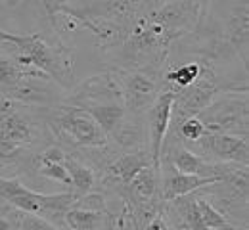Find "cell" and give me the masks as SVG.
Returning <instances> with one entry per match:
<instances>
[{"mask_svg": "<svg viewBox=\"0 0 249 230\" xmlns=\"http://www.w3.org/2000/svg\"><path fill=\"white\" fill-rule=\"evenodd\" d=\"M205 0H163L144 14L123 38L106 50L115 69H163L171 48L192 35L201 19Z\"/></svg>", "mask_w": 249, "mask_h": 230, "instance_id": "obj_1", "label": "cell"}, {"mask_svg": "<svg viewBox=\"0 0 249 230\" xmlns=\"http://www.w3.org/2000/svg\"><path fill=\"white\" fill-rule=\"evenodd\" d=\"M163 0H42L50 19L85 25L106 52L123 35Z\"/></svg>", "mask_w": 249, "mask_h": 230, "instance_id": "obj_2", "label": "cell"}, {"mask_svg": "<svg viewBox=\"0 0 249 230\" xmlns=\"http://www.w3.org/2000/svg\"><path fill=\"white\" fill-rule=\"evenodd\" d=\"M62 102L90 113L94 121L106 132V136L113 140L119 148H140L142 121L130 119L126 115L121 90L111 69L87 79L85 83L75 87L67 96H63Z\"/></svg>", "mask_w": 249, "mask_h": 230, "instance_id": "obj_3", "label": "cell"}, {"mask_svg": "<svg viewBox=\"0 0 249 230\" xmlns=\"http://www.w3.org/2000/svg\"><path fill=\"white\" fill-rule=\"evenodd\" d=\"M50 140L44 107L0 98V173L31 165Z\"/></svg>", "mask_w": 249, "mask_h": 230, "instance_id": "obj_4", "label": "cell"}, {"mask_svg": "<svg viewBox=\"0 0 249 230\" xmlns=\"http://www.w3.org/2000/svg\"><path fill=\"white\" fill-rule=\"evenodd\" d=\"M0 52L21 66L38 69L62 90H71L75 56L56 33L14 35L0 29Z\"/></svg>", "mask_w": 249, "mask_h": 230, "instance_id": "obj_5", "label": "cell"}, {"mask_svg": "<svg viewBox=\"0 0 249 230\" xmlns=\"http://www.w3.org/2000/svg\"><path fill=\"white\" fill-rule=\"evenodd\" d=\"M44 121L52 138L69 148L106 150L109 144V138L102 127L94 121L90 113L81 107L60 102L56 106L44 107Z\"/></svg>", "mask_w": 249, "mask_h": 230, "instance_id": "obj_6", "label": "cell"}, {"mask_svg": "<svg viewBox=\"0 0 249 230\" xmlns=\"http://www.w3.org/2000/svg\"><path fill=\"white\" fill-rule=\"evenodd\" d=\"M56 88L58 85L38 69L21 66L0 52V98L50 107L62 102Z\"/></svg>", "mask_w": 249, "mask_h": 230, "instance_id": "obj_7", "label": "cell"}, {"mask_svg": "<svg viewBox=\"0 0 249 230\" xmlns=\"http://www.w3.org/2000/svg\"><path fill=\"white\" fill-rule=\"evenodd\" d=\"M224 92H248V83L240 85V81H232V79L224 81L217 75L215 64L205 60L203 71L197 81H194L186 88L173 90L175 100L171 111V125L177 129L184 119L203 111L213 100Z\"/></svg>", "mask_w": 249, "mask_h": 230, "instance_id": "obj_8", "label": "cell"}, {"mask_svg": "<svg viewBox=\"0 0 249 230\" xmlns=\"http://www.w3.org/2000/svg\"><path fill=\"white\" fill-rule=\"evenodd\" d=\"M0 199L23 213L38 215L56 227L63 225V215L65 211L75 203V196L71 192L62 194H40L27 188L16 178L0 177Z\"/></svg>", "mask_w": 249, "mask_h": 230, "instance_id": "obj_9", "label": "cell"}, {"mask_svg": "<svg viewBox=\"0 0 249 230\" xmlns=\"http://www.w3.org/2000/svg\"><path fill=\"white\" fill-rule=\"evenodd\" d=\"M115 73L123 106L126 115L136 121H144V115L152 107L157 96L167 90L163 81V69L144 67V69H115L109 67Z\"/></svg>", "mask_w": 249, "mask_h": 230, "instance_id": "obj_10", "label": "cell"}, {"mask_svg": "<svg viewBox=\"0 0 249 230\" xmlns=\"http://www.w3.org/2000/svg\"><path fill=\"white\" fill-rule=\"evenodd\" d=\"M248 92H224L197 113L205 131L248 138Z\"/></svg>", "mask_w": 249, "mask_h": 230, "instance_id": "obj_11", "label": "cell"}, {"mask_svg": "<svg viewBox=\"0 0 249 230\" xmlns=\"http://www.w3.org/2000/svg\"><path fill=\"white\" fill-rule=\"evenodd\" d=\"M194 144L199 154H203L201 158L211 163H234L244 167L249 163V142L244 136L205 131Z\"/></svg>", "mask_w": 249, "mask_h": 230, "instance_id": "obj_12", "label": "cell"}, {"mask_svg": "<svg viewBox=\"0 0 249 230\" xmlns=\"http://www.w3.org/2000/svg\"><path fill=\"white\" fill-rule=\"evenodd\" d=\"M173 90H163L157 100L152 104L148 113L144 115V125H146V138H148V152L152 158L154 169H161V150L163 142L171 129V111H173Z\"/></svg>", "mask_w": 249, "mask_h": 230, "instance_id": "obj_13", "label": "cell"}, {"mask_svg": "<svg viewBox=\"0 0 249 230\" xmlns=\"http://www.w3.org/2000/svg\"><path fill=\"white\" fill-rule=\"evenodd\" d=\"M152 165V158L148 148H134L126 150L121 156L113 158L104 169V182L117 190V194L123 196L132 182V178L146 167ZM154 167V165H152Z\"/></svg>", "mask_w": 249, "mask_h": 230, "instance_id": "obj_14", "label": "cell"}, {"mask_svg": "<svg viewBox=\"0 0 249 230\" xmlns=\"http://www.w3.org/2000/svg\"><path fill=\"white\" fill-rule=\"evenodd\" d=\"M159 175H161V197L165 203L178 199V197L190 196L201 188L224 182V178H220V177H201V175L178 173L177 169H173L171 165L163 163V161H161Z\"/></svg>", "mask_w": 249, "mask_h": 230, "instance_id": "obj_15", "label": "cell"}, {"mask_svg": "<svg viewBox=\"0 0 249 230\" xmlns=\"http://www.w3.org/2000/svg\"><path fill=\"white\" fill-rule=\"evenodd\" d=\"M63 227L69 230H117L119 221L109 209H89L73 203L63 215Z\"/></svg>", "mask_w": 249, "mask_h": 230, "instance_id": "obj_16", "label": "cell"}, {"mask_svg": "<svg viewBox=\"0 0 249 230\" xmlns=\"http://www.w3.org/2000/svg\"><path fill=\"white\" fill-rule=\"evenodd\" d=\"M65 156L67 154L63 152L62 146L50 144V146H46L44 150H40L35 156L31 167L40 177H46V178H50L54 182H60L63 186L71 188V178H69V173H67V169L63 165Z\"/></svg>", "mask_w": 249, "mask_h": 230, "instance_id": "obj_17", "label": "cell"}, {"mask_svg": "<svg viewBox=\"0 0 249 230\" xmlns=\"http://www.w3.org/2000/svg\"><path fill=\"white\" fill-rule=\"evenodd\" d=\"M65 169L69 173V178H71V194L75 196V199L90 194L96 186V171L92 167H89L87 163H83L81 159H77L75 156H65Z\"/></svg>", "mask_w": 249, "mask_h": 230, "instance_id": "obj_18", "label": "cell"}, {"mask_svg": "<svg viewBox=\"0 0 249 230\" xmlns=\"http://www.w3.org/2000/svg\"><path fill=\"white\" fill-rule=\"evenodd\" d=\"M196 205H197V211H199L201 221H203V225L207 227V230L238 229V227H234V225H232V223L218 211V207L211 201V197L196 196Z\"/></svg>", "mask_w": 249, "mask_h": 230, "instance_id": "obj_19", "label": "cell"}, {"mask_svg": "<svg viewBox=\"0 0 249 230\" xmlns=\"http://www.w3.org/2000/svg\"><path fill=\"white\" fill-rule=\"evenodd\" d=\"M14 230H62L54 223L33 215V213H23V211H14Z\"/></svg>", "mask_w": 249, "mask_h": 230, "instance_id": "obj_20", "label": "cell"}, {"mask_svg": "<svg viewBox=\"0 0 249 230\" xmlns=\"http://www.w3.org/2000/svg\"><path fill=\"white\" fill-rule=\"evenodd\" d=\"M205 132V127H203V123L199 121V117L197 115H194V117H188L184 119L177 129H173L171 134H178L184 142H196V140H199L201 138V134Z\"/></svg>", "mask_w": 249, "mask_h": 230, "instance_id": "obj_21", "label": "cell"}, {"mask_svg": "<svg viewBox=\"0 0 249 230\" xmlns=\"http://www.w3.org/2000/svg\"><path fill=\"white\" fill-rule=\"evenodd\" d=\"M140 230H173L169 219H167V215H165V207H163L161 211H157L156 215H152V217L142 225Z\"/></svg>", "mask_w": 249, "mask_h": 230, "instance_id": "obj_22", "label": "cell"}, {"mask_svg": "<svg viewBox=\"0 0 249 230\" xmlns=\"http://www.w3.org/2000/svg\"><path fill=\"white\" fill-rule=\"evenodd\" d=\"M0 230H14V213L0 207Z\"/></svg>", "mask_w": 249, "mask_h": 230, "instance_id": "obj_23", "label": "cell"}, {"mask_svg": "<svg viewBox=\"0 0 249 230\" xmlns=\"http://www.w3.org/2000/svg\"><path fill=\"white\" fill-rule=\"evenodd\" d=\"M10 2H12V0H0V8H4V6L10 4Z\"/></svg>", "mask_w": 249, "mask_h": 230, "instance_id": "obj_24", "label": "cell"}, {"mask_svg": "<svg viewBox=\"0 0 249 230\" xmlns=\"http://www.w3.org/2000/svg\"><path fill=\"white\" fill-rule=\"evenodd\" d=\"M232 230H240V229H232Z\"/></svg>", "mask_w": 249, "mask_h": 230, "instance_id": "obj_25", "label": "cell"}, {"mask_svg": "<svg viewBox=\"0 0 249 230\" xmlns=\"http://www.w3.org/2000/svg\"><path fill=\"white\" fill-rule=\"evenodd\" d=\"M65 230H69V229H65Z\"/></svg>", "mask_w": 249, "mask_h": 230, "instance_id": "obj_26", "label": "cell"}]
</instances>
